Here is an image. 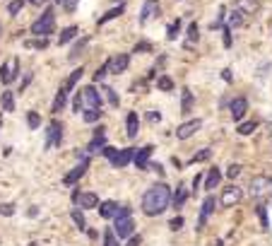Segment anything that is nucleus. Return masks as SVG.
<instances>
[{"label": "nucleus", "instance_id": "dca6fc26", "mask_svg": "<svg viewBox=\"0 0 272 246\" xmlns=\"http://www.w3.org/2000/svg\"><path fill=\"white\" fill-rule=\"evenodd\" d=\"M149 155H152V145H145V147H140V150H137L135 157H133L137 169H147V167H149V164H147L149 162Z\"/></svg>", "mask_w": 272, "mask_h": 246}, {"label": "nucleus", "instance_id": "ddd939ff", "mask_svg": "<svg viewBox=\"0 0 272 246\" xmlns=\"http://www.w3.org/2000/svg\"><path fill=\"white\" fill-rule=\"evenodd\" d=\"M128 63H130V56H128V53L113 56V58H111V70H109V73H113V75L126 73V70H128Z\"/></svg>", "mask_w": 272, "mask_h": 246}, {"label": "nucleus", "instance_id": "a19ab883", "mask_svg": "<svg viewBox=\"0 0 272 246\" xmlns=\"http://www.w3.org/2000/svg\"><path fill=\"white\" fill-rule=\"evenodd\" d=\"M104 246H120L118 244V239H116V234H113L111 229H106V234H104Z\"/></svg>", "mask_w": 272, "mask_h": 246}, {"label": "nucleus", "instance_id": "f704fd0d", "mask_svg": "<svg viewBox=\"0 0 272 246\" xmlns=\"http://www.w3.org/2000/svg\"><path fill=\"white\" fill-rule=\"evenodd\" d=\"M22 8H24V0H12V3L8 5V12L12 15V17H17Z\"/></svg>", "mask_w": 272, "mask_h": 246}, {"label": "nucleus", "instance_id": "1a4fd4ad", "mask_svg": "<svg viewBox=\"0 0 272 246\" xmlns=\"http://www.w3.org/2000/svg\"><path fill=\"white\" fill-rule=\"evenodd\" d=\"M17 70H19V61H17V58H10L8 63L3 65V70H0V82H3V85L15 82V77H17Z\"/></svg>", "mask_w": 272, "mask_h": 246}, {"label": "nucleus", "instance_id": "c9c22d12", "mask_svg": "<svg viewBox=\"0 0 272 246\" xmlns=\"http://www.w3.org/2000/svg\"><path fill=\"white\" fill-rule=\"evenodd\" d=\"M24 46H27V48H41V51H44L46 46H48V39H34V41H24Z\"/></svg>", "mask_w": 272, "mask_h": 246}, {"label": "nucleus", "instance_id": "20e7f679", "mask_svg": "<svg viewBox=\"0 0 272 246\" xmlns=\"http://www.w3.org/2000/svg\"><path fill=\"white\" fill-rule=\"evenodd\" d=\"M113 234L118 239H128L133 234V217H130V208L123 205L118 210V215L113 217Z\"/></svg>", "mask_w": 272, "mask_h": 246}, {"label": "nucleus", "instance_id": "4d7b16f0", "mask_svg": "<svg viewBox=\"0 0 272 246\" xmlns=\"http://www.w3.org/2000/svg\"><path fill=\"white\" fill-rule=\"evenodd\" d=\"M200 181H202V176H200V174H198V176H195V179H193V188H195V191H198V186H200Z\"/></svg>", "mask_w": 272, "mask_h": 246}, {"label": "nucleus", "instance_id": "13d9d810", "mask_svg": "<svg viewBox=\"0 0 272 246\" xmlns=\"http://www.w3.org/2000/svg\"><path fill=\"white\" fill-rule=\"evenodd\" d=\"M32 5H37V8H41V5H46V0H29Z\"/></svg>", "mask_w": 272, "mask_h": 246}, {"label": "nucleus", "instance_id": "393cba45", "mask_svg": "<svg viewBox=\"0 0 272 246\" xmlns=\"http://www.w3.org/2000/svg\"><path fill=\"white\" fill-rule=\"evenodd\" d=\"M188 201V191L186 188H178V191L171 196V203H173V208H183V203Z\"/></svg>", "mask_w": 272, "mask_h": 246}, {"label": "nucleus", "instance_id": "c03bdc74", "mask_svg": "<svg viewBox=\"0 0 272 246\" xmlns=\"http://www.w3.org/2000/svg\"><path fill=\"white\" fill-rule=\"evenodd\" d=\"M238 174H241V164H229L227 176H229V179H231V181H234V179H236V176H238Z\"/></svg>", "mask_w": 272, "mask_h": 246}, {"label": "nucleus", "instance_id": "72a5a7b5", "mask_svg": "<svg viewBox=\"0 0 272 246\" xmlns=\"http://www.w3.org/2000/svg\"><path fill=\"white\" fill-rule=\"evenodd\" d=\"M27 123H29V128H32V130H37V128L41 126V119H39L37 111H29V114H27Z\"/></svg>", "mask_w": 272, "mask_h": 246}, {"label": "nucleus", "instance_id": "0eeeda50", "mask_svg": "<svg viewBox=\"0 0 272 246\" xmlns=\"http://www.w3.org/2000/svg\"><path fill=\"white\" fill-rule=\"evenodd\" d=\"M63 140V126L58 121H51L48 128H46V150H53V147L61 145Z\"/></svg>", "mask_w": 272, "mask_h": 246}, {"label": "nucleus", "instance_id": "c756f323", "mask_svg": "<svg viewBox=\"0 0 272 246\" xmlns=\"http://www.w3.org/2000/svg\"><path fill=\"white\" fill-rule=\"evenodd\" d=\"M87 44H89V39H80L77 44L73 46V53H70V61H77V56L84 53V48H87Z\"/></svg>", "mask_w": 272, "mask_h": 246}, {"label": "nucleus", "instance_id": "412c9836", "mask_svg": "<svg viewBox=\"0 0 272 246\" xmlns=\"http://www.w3.org/2000/svg\"><path fill=\"white\" fill-rule=\"evenodd\" d=\"M126 133L128 138H137V130H140V119H137V114L133 111V114H128V121H126Z\"/></svg>", "mask_w": 272, "mask_h": 246}, {"label": "nucleus", "instance_id": "09e8293b", "mask_svg": "<svg viewBox=\"0 0 272 246\" xmlns=\"http://www.w3.org/2000/svg\"><path fill=\"white\" fill-rule=\"evenodd\" d=\"M149 48H152V46L147 44V41H140V44L135 46V51H137V53H147V51H149Z\"/></svg>", "mask_w": 272, "mask_h": 246}, {"label": "nucleus", "instance_id": "e433bc0d", "mask_svg": "<svg viewBox=\"0 0 272 246\" xmlns=\"http://www.w3.org/2000/svg\"><path fill=\"white\" fill-rule=\"evenodd\" d=\"M255 128H258V123H255V121H248V123H244V126H238V133H241V135H251Z\"/></svg>", "mask_w": 272, "mask_h": 246}, {"label": "nucleus", "instance_id": "bf43d9fd", "mask_svg": "<svg viewBox=\"0 0 272 246\" xmlns=\"http://www.w3.org/2000/svg\"><path fill=\"white\" fill-rule=\"evenodd\" d=\"M222 77H224L227 82H231V73H229V70H224V73H222Z\"/></svg>", "mask_w": 272, "mask_h": 246}, {"label": "nucleus", "instance_id": "cd10ccee", "mask_svg": "<svg viewBox=\"0 0 272 246\" xmlns=\"http://www.w3.org/2000/svg\"><path fill=\"white\" fill-rule=\"evenodd\" d=\"M75 34H77V27H75V24L65 27L63 32H61V39H58V44H68L70 39H75Z\"/></svg>", "mask_w": 272, "mask_h": 246}, {"label": "nucleus", "instance_id": "b1692460", "mask_svg": "<svg viewBox=\"0 0 272 246\" xmlns=\"http://www.w3.org/2000/svg\"><path fill=\"white\" fill-rule=\"evenodd\" d=\"M219 179H222V174H219V169L217 167H212L207 172V179H205V188H215L219 183Z\"/></svg>", "mask_w": 272, "mask_h": 246}, {"label": "nucleus", "instance_id": "a18cd8bd", "mask_svg": "<svg viewBox=\"0 0 272 246\" xmlns=\"http://www.w3.org/2000/svg\"><path fill=\"white\" fill-rule=\"evenodd\" d=\"M207 157H209V147H207V150H200L198 155L193 157V164H195V162H205Z\"/></svg>", "mask_w": 272, "mask_h": 246}, {"label": "nucleus", "instance_id": "7ed1b4c3", "mask_svg": "<svg viewBox=\"0 0 272 246\" xmlns=\"http://www.w3.org/2000/svg\"><path fill=\"white\" fill-rule=\"evenodd\" d=\"M53 32H55V15L51 8H46L44 12H41V17L32 24V34L39 39H46V37H51Z\"/></svg>", "mask_w": 272, "mask_h": 246}, {"label": "nucleus", "instance_id": "a878e982", "mask_svg": "<svg viewBox=\"0 0 272 246\" xmlns=\"http://www.w3.org/2000/svg\"><path fill=\"white\" fill-rule=\"evenodd\" d=\"M244 15H241V12H238V10H234V12H231V15H229V24L227 27L229 29H236V27H244Z\"/></svg>", "mask_w": 272, "mask_h": 246}, {"label": "nucleus", "instance_id": "49530a36", "mask_svg": "<svg viewBox=\"0 0 272 246\" xmlns=\"http://www.w3.org/2000/svg\"><path fill=\"white\" fill-rule=\"evenodd\" d=\"M169 227H171L173 232H178V229L183 227V217H181V215H178V217H173L171 222H169Z\"/></svg>", "mask_w": 272, "mask_h": 246}, {"label": "nucleus", "instance_id": "3c124183", "mask_svg": "<svg viewBox=\"0 0 272 246\" xmlns=\"http://www.w3.org/2000/svg\"><path fill=\"white\" fill-rule=\"evenodd\" d=\"M224 46H227V48L231 46V29L229 27H224Z\"/></svg>", "mask_w": 272, "mask_h": 246}, {"label": "nucleus", "instance_id": "aec40b11", "mask_svg": "<svg viewBox=\"0 0 272 246\" xmlns=\"http://www.w3.org/2000/svg\"><path fill=\"white\" fill-rule=\"evenodd\" d=\"M118 203L116 201H106V203H101V208H99V215L104 220H113L118 215Z\"/></svg>", "mask_w": 272, "mask_h": 246}, {"label": "nucleus", "instance_id": "5fc2aeb1", "mask_svg": "<svg viewBox=\"0 0 272 246\" xmlns=\"http://www.w3.org/2000/svg\"><path fill=\"white\" fill-rule=\"evenodd\" d=\"M104 155L109 157V159H113V157H116V150H113V147H109V145H106V147H104Z\"/></svg>", "mask_w": 272, "mask_h": 246}, {"label": "nucleus", "instance_id": "4be33fe9", "mask_svg": "<svg viewBox=\"0 0 272 246\" xmlns=\"http://www.w3.org/2000/svg\"><path fill=\"white\" fill-rule=\"evenodd\" d=\"M191 109H193V92L188 90V87H183V92H181V111L183 114H188Z\"/></svg>", "mask_w": 272, "mask_h": 246}, {"label": "nucleus", "instance_id": "864d4df0", "mask_svg": "<svg viewBox=\"0 0 272 246\" xmlns=\"http://www.w3.org/2000/svg\"><path fill=\"white\" fill-rule=\"evenodd\" d=\"M73 106H75V111H82V92L75 97V101H73Z\"/></svg>", "mask_w": 272, "mask_h": 246}, {"label": "nucleus", "instance_id": "f3484780", "mask_svg": "<svg viewBox=\"0 0 272 246\" xmlns=\"http://www.w3.org/2000/svg\"><path fill=\"white\" fill-rule=\"evenodd\" d=\"M157 12H159V3L157 0H145V5H142V12H140V22L145 24L149 17H155Z\"/></svg>", "mask_w": 272, "mask_h": 246}, {"label": "nucleus", "instance_id": "79ce46f5", "mask_svg": "<svg viewBox=\"0 0 272 246\" xmlns=\"http://www.w3.org/2000/svg\"><path fill=\"white\" fill-rule=\"evenodd\" d=\"M109 70H111V61H106V63H104V65H101V68H99V70L94 73V80H97V82H99V80H104V75L109 73Z\"/></svg>", "mask_w": 272, "mask_h": 246}, {"label": "nucleus", "instance_id": "680f3d73", "mask_svg": "<svg viewBox=\"0 0 272 246\" xmlns=\"http://www.w3.org/2000/svg\"><path fill=\"white\" fill-rule=\"evenodd\" d=\"M0 34H3V24H0Z\"/></svg>", "mask_w": 272, "mask_h": 246}, {"label": "nucleus", "instance_id": "bb28decb", "mask_svg": "<svg viewBox=\"0 0 272 246\" xmlns=\"http://www.w3.org/2000/svg\"><path fill=\"white\" fill-rule=\"evenodd\" d=\"M0 104H3V111H15V97H12V92H3Z\"/></svg>", "mask_w": 272, "mask_h": 246}, {"label": "nucleus", "instance_id": "a211bd4d", "mask_svg": "<svg viewBox=\"0 0 272 246\" xmlns=\"http://www.w3.org/2000/svg\"><path fill=\"white\" fill-rule=\"evenodd\" d=\"M82 73H84V68H77V70H73V73L68 75V80L63 82V87H61V90L65 92V94H70V92L75 90V85H77V82H80V77H82Z\"/></svg>", "mask_w": 272, "mask_h": 246}, {"label": "nucleus", "instance_id": "6e6d98bb", "mask_svg": "<svg viewBox=\"0 0 272 246\" xmlns=\"http://www.w3.org/2000/svg\"><path fill=\"white\" fill-rule=\"evenodd\" d=\"M142 244V237H130V241H128V246H140Z\"/></svg>", "mask_w": 272, "mask_h": 246}, {"label": "nucleus", "instance_id": "de8ad7c7", "mask_svg": "<svg viewBox=\"0 0 272 246\" xmlns=\"http://www.w3.org/2000/svg\"><path fill=\"white\" fill-rule=\"evenodd\" d=\"M15 212V208H12V203H5V205H0V215H5V217H10Z\"/></svg>", "mask_w": 272, "mask_h": 246}, {"label": "nucleus", "instance_id": "f257e3e1", "mask_svg": "<svg viewBox=\"0 0 272 246\" xmlns=\"http://www.w3.org/2000/svg\"><path fill=\"white\" fill-rule=\"evenodd\" d=\"M169 205H171V191H169L166 183H155V186H149L145 191V196H142V212L149 215V217L162 215Z\"/></svg>", "mask_w": 272, "mask_h": 246}, {"label": "nucleus", "instance_id": "603ef678", "mask_svg": "<svg viewBox=\"0 0 272 246\" xmlns=\"http://www.w3.org/2000/svg\"><path fill=\"white\" fill-rule=\"evenodd\" d=\"M147 119L155 123V121H162V114H159V111H149V114H147Z\"/></svg>", "mask_w": 272, "mask_h": 246}, {"label": "nucleus", "instance_id": "6ab92c4d", "mask_svg": "<svg viewBox=\"0 0 272 246\" xmlns=\"http://www.w3.org/2000/svg\"><path fill=\"white\" fill-rule=\"evenodd\" d=\"M133 157H135V152H133L130 147H126V150H120V152H116V157L111 159V164L120 169V167H128V162H130Z\"/></svg>", "mask_w": 272, "mask_h": 246}, {"label": "nucleus", "instance_id": "5701e85b", "mask_svg": "<svg viewBox=\"0 0 272 246\" xmlns=\"http://www.w3.org/2000/svg\"><path fill=\"white\" fill-rule=\"evenodd\" d=\"M123 10H126V5H123V3H118V8H111L109 12L104 15V17H99V24H106L109 19H116V17H120V15H123Z\"/></svg>", "mask_w": 272, "mask_h": 246}, {"label": "nucleus", "instance_id": "c85d7f7f", "mask_svg": "<svg viewBox=\"0 0 272 246\" xmlns=\"http://www.w3.org/2000/svg\"><path fill=\"white\" fill-rule=\"evenodd\" d=\"M65 101H68V94H65V92L61 90L58 94H55V99H53V106H51V111H53V114H58V111H61V109L65 106Z\"/></svg>", "mask_w": 272, "mask_h": 246}, {"label": "nucleus", "instance_id": "9d476101", "mask_svg": "<svg viewBox=\"0 0 272 246\" xmlns=\"http://www.w3.org/2000/svg\"><path fill=\"white\" fill-rule=\"evenodd\" d=\"M87 167H89V159H80V164L75 167L73 172H68V174L63 176V183H65V186H75V183H77L82 176H84Z\"/></svg>", "mask_w": 272, "mask_h": 246}, {"label": "nucleus", "instance_id": "052dcab7", "mask_svg": "<svg viewBox=\"0 0 272 246\" xmlns=\"http://www.w3.org/2000/svg\"><path fill=\"white\" fill-rule=\"evenodd\" d=\"M55 3H61V5H63V0H55Z\"/></svg>", "mask_w": 272, "mask_h": 246}, {"label": "nucleus", "instance_id": "7c9ffc66", "mask_svg": "<svg viewBox=\"0 0 272 246\" xmlns=\"http://www.w3.org/2000/svg\"><path fill=\"white\" fill-rule=\"evenodd\" d=\"M101 90H104V94H106V99H109L111 106H116V109H118V94L113 92V87H109V85H104Z\"/></svg>", "mask_w": 272, "mask_h": 246}, {"label": "nucleus", "instance_id": "473e14b6", "mask_svg": "<svg viewBox=\"0 0 272 246\" xmlns=\"http://www.w3.org/2000/svg\"><path fill=\"white\" fill-rule=\"evenodd\" d=\"M157 87H159V90H164V92H171L173 90V80H171V77H166V75H162V77L157 80Z\"/></svg>", "mask_w": 272, "mask_h": 246}, {"label": "nucleus", "instance_id": "ea45409f", "mask_svg": "<svg viewBox=\"0 0 272 246\" xmlns=\"http://www.w3.org/2000/svg\"><path fill=\"white\" fill-rule=\"evenodd\" d=\"M198 37H200V29H198V24L193 22L191 27H188V46H191L193 41H198Z\"/></svg>", "mask_w": 272, "mask_h": 246}, {"label": "nucleus", "instance_id": "8fccbe9b", "mask_svg": "<svg viewBox=\"0 0 272 246\" xmlns=\"http://www.w3.org/2000/svg\"><path fill=\"white\" fill-rule=\"evenodd\" d=\"M63 8L68 10V12H75V8H77V0H63Z\"/></svg>", "mask_w": 272, "mask_h": 246}, {"label": "nucleus", "instance_id": "f8f14e48", "mask_svg": "<svg viewBox=\"0 0 272 246\" xmlns=\"http://www.w3.org/2000/svg\"><path fill=\"white\" fill-rule=\"evenodd\" d=\"M215 205H217V201H215V196H207V198H205V203H202V208H200L198 229H205V225H207V217L212 215V210H215Z\"/></svg>", "mask_w": 272, "mask_h": 246}, {"label": "nucleus", "instance_id": "2eb2a0df", "mask_svg": "<svg viewBox=\"0 0 272 246\" xmlns=\"http://www.w3.org/2000/svg\"><path fill=\"white\" fill-rule=\"evenodd\" d=\"M234 5L241 15H255V12L260 10V3H258V0H236Z\"/></svg>", "mask_w": 272, "mask_h": 246}, {"label": "nucleus", "instance_id": "2f4dec72", "mask_svg": "<svg viewBox=\"0 0 272 246\" xmlns=\"http://www.w3.org/2000/svg\"><path fill=\"white\" fill-rule=\"evenodd\" d=\"M178 32H181V22L176 19V22H171V24H169V29H166V39H169V41H173V39L178 37Z\"/></svg>", "mask_w": 272, "mask_h": 246}, {"label": "nucleus", "instance_id": "4c0bfd02", "mask_svg": "<svg viewBox=\"0 0 272 246\" xmlns=\"http://www.w3.org/2000/svg\"><path fill=\"white\" fill-rule=\"evenodd\" d=\"M258 217H260V225H263V229L267 232V229H270V222H267V212H265V205H258Z\"/></svg>", "mask_w": 272, "mask_h": 246}, {"label": "nucleus", "instance_id": "39448f33", "mask_svg": "<svg viewBox=\"0 0 272 246\" xmlns=\"http://www.w3.org/2000/svg\"><path fill=\"white\" fill-rule=\"evenodd\" d=\"M84 111H101V94L92 85L82 90V114Z\"/></svg>", "mask_w": 272, "mask_h": 246}, {"label": "nucleus", "instance_id": "f03ea898", "mask_svg": "<svg viewBox=\"0 0 272 246\" xmlns=\"http://www.w3.org/2000/svg\"><path fill=\"white\" fill-rule=\"evenodd\" d=\"M248 191H251V196H253L255 201L263 205L265 201H270L272 198V179L270 176H253L251 179V183H248Z\"/></svg>", "mask_w": 272, "mask_h": 246}, {"label": "nucleus", "instance_id": "37998d69", "mask_svg": "<svg viewBox=\"0 0 272 246\" xmlns=\"http://www.w3.org/2000/svg\"><path fill=\"white\" fill-rule=\"evenodd\" d=\"M99 116H101V111H84V114H82V119L87 121V123H94V121H99Z\"/></svg>", "mask_w": 272, "mask_h": 246}, {"label": "nucleus", "instance_id": "423d86ee", "mask_svg": "<svg viewBox=\"0 0 272 246\" xmlns=\"http://www.w3.org/2000/svg\"><path fill=\"white\" fill-rule=\"evenodd\" d=\"M241 198H244V191H241L236 183H231V186H227V188L222 191L219 203H222V208H234V205H238V203H241Z\"/></svg>", "mask_w": 272, "mask_h": 246}, {"label": "nucleus", "instance_id": "9b49d317", "mask_svg": "<svg viewBox=\"0 0 272 246\" xmlns=\"http://www.w3.org/2000/svg\"><path fill=\"white\" fill-rule=\"evenodd\" d=\"M73 201L77 203L80 208L92 210V208H97V205H99V196H97V193H80V191H75L73 193Z\"/></svg>", "mask_w": 272, "mask_h": 246}, {"label": "nucleus", "instance_id": "4468645a", "mask_svg": "<svg viewBox=\"0 0 272 246\" xmlns=\"http://www.w3.org/2000/svg\"><path fill=\"white\" fill-rule=\"evenodd\" d=\"M231 119L234 121H241L246 116V111H248V99L246 97H238V99H234L231 101Z\"/></svg>", "mask_w": 272, "mask_h": 246}, {"label": "nucleus", "instance_id": "6e6552de", "mask_svg": "<svg viewBox=\"0 0 272 246\" xmlns=\"http://www.w3.org/2000/svg\"><path fill=\"white\" fill-rule=\"evenodd\" d=\"M200 128H202V121H200V119L186 121L183 126L176 128V138H178V140H188L191 135H195V133H198Z\"/></svg>", "mask_w": 272, "mask_h": 246}, {"label": "nucleus", "instance_id": "58836bf2", "mask_svg": "<svg viewBox=\"0 0 272 246\" xmlns=\"http://www.w3.org/2000/svg\"><path fill=\"white\" fill-rule=\"evenodd\" d=\"M70 215H73L75 225H77V227H80V229H84V227H87V222H84V215H82V212H80V210H77V208H75L73 212H70Z\"/></svg>", "mask_w": 272, "mask_h": 246}]
</instances>
